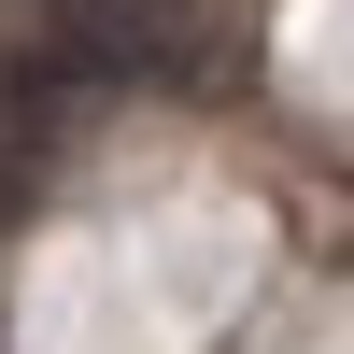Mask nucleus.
Listing matches in <instances>:
<instances>
[{
    "label": "nucleus",
    "instance_id": "2",
    "mask_svg": "<svg viewBox=\"0 0 354 354\" xmlns=\"http://www.w3.org/2000/svg\"><path fill=\"white\" fill-rule=\"evenodd\" d=\"M15 198H28V142H0V227H15Z\"/></svg>",
    "mask_w": 354,
    "mask_h": 354
},
{
    "label": "nucleus",
    "instance_id": "1",
    "mask_svg": "<svg viewBox=\"0 0 354 354\" xmlns=\"http://www.w3.org/2000/svg\"><path fill=\"white\" fill-rule=\"evenodd\" d=\"M213 15L198 0H43V43L15 57V113L57 85H185Z\"/></svg>",
    "mask_w": 354,
    "mask_h": 354
}]
</instances>
